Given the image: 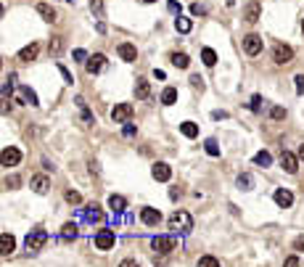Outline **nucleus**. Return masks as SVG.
<instances>
[{"instance_id": "36", "label": "nucleus", "mask_w": 304, "mask_h": 267, "mask_svg": "<svg viewBox=\"0 0 304 267\" xmlns=\"http://www.w3.org/2000/svg\"><path fill=\"white\" fill-rule=\"evenodd\" d=\"M90 3V11L96 13V16H103V0H87Z\"/></svg>"}, {"instance_id": "45", "label": "nucleus", "mask_w": 304, "mask_h": 267, "mask_svg": "<svg viewBox=\"0 0 304 267\" xmlns=\"http://www.w3.org/2000/svg\"><path fill=\"white\" fill-rule=\"evenodd\" d=\"M296 93H299V96H304V74H296Z\"/></svg>"}, {"instance_id": "12", "label": "nucleus", "mask_w": 304, "mask_h": 267, "mask_svg": "<svg viewBox=\"0 0 304 267\" xmlns=\"http://www.w3.org/2000/svg\"><path fill=\"white\" fill-rule=\"evenodd\" d=\"M13 249H16V238L11 233H3L0 235V254L8 257V254H13Z\"/></svg>"}, {"instance_id": "5", "label": "nucleus", "mask_w": 304, "mask_h": 267, "mask_svg": "<svg viewBox=\"0 0 304 267\" xmlns=\"http://www.w3.org/2000/svg\"><path fill=\"white\" fill-rule=\"evenodd\" d=\"M19 162H21V151L16 146H6L3 153H0V164L3 167H16Z\"/></svg>"}, {"instance_id": "18", "label": "nucleus", "mask_w": 304, "mask_h": 267, "mask_svg": "<svg viewBox=\"0 0 304 267\" xmlns=\"http://www.w3.org/2000/svg\"><path fill=\"white\" fill-rule=\"evenodd\" d=\"M82 217L87 219V222H90V225H93V222H101V219H103V212H101V209L96 207V204H90V207H85Z\"/></svg>"}, {"instance_id": "31", "label": "nucleus", "mask_w": 304, "mask_h": 267, "mask_svg": "<svg viewBox=\"0 0 304 267\" xmlns=\"http://www.w3.org/2000/svg\"><path fill=\"white\" fill-rule=\"evenodd\" d=\"M77 106L82 108V122L87 124V127H90V124H96V119H93V114H90V112H87V106H85V101H82V98H77Z\"/></svg>"}, {"instance_id": "22", "label": "nucleus", "mask_w": 304, "mask_h": 267, "mask_svg": "<svg viewBox=\"0 0 304 267\" xmlns=\"http://www.w3.org/2000/svg\"><path fill=\"white\" fill-rule=\"evenodd\" d=\"M175 29H177L180 35H188L191 29H193V21H191V19H185V16H180V13H177V19H175Z\"/></svg>"}, {"instance_id": "32", "label": "nucleus", "mask_w": 304, "mask_h": 267, "mask_svg": "<svg viewBox=\"0 0 304 267\" xmlns=\"http://www.w3.org/2000/svg\"><path fill=\"white\" fill-rule=\"evenodd\" d=\"M254 164H260V167H270V164H272V156H270L267 151H260V153L254 156Z\"/></svg>"}, {"instance_id": "38", "label": "nucleus", "mask_w": 304, "mask_h": 267, "mask_svg": "<svg viewBox=\"0 0 304 267\" xmlns=\"http://www.w3.org/2000/svg\"><path fill=\"white\" fill-rule=\"evenodd\" d=\"M64 198H66L69 204H80V201H82V196H80L77 191H66V193H64Z\"/></svg>"}, {"instance_id": "15", "label": "nucleus", "mask_w": 304, "mask_h": 267, "mask_svg": "<svg viewBox=\"0 0 304 267\" xmlns=\"http://www.w3.org/2000/svg\"><path fill=\"white\" fill-rule=\"evenodd\" d=\"M29 185H32V191H35V193H40V196H42V193H48V188H51V180L45 177V175H35V177H32V183H29Z\"/></svg>"}, {"instance_id": "29", "label": "nucleus", "mask_w": 304, "mask_h": 267, "mask_svg": "<svg viewBox=\"0 0 304 267\" xmlns=\"http://www.w3.org/2000/svg\"><path fill=\"white\" fill-rule=\"evenodd\" d=\"M201 61H204L206 66H215V64H217V53L212 51V48H204V51H201Z\"/></svg>"}, {"instance_id": "53", "label": "nucleus", "mask_w": 304, "mask_h": 267, "mask_svg": "<svg viewBox=\"0 0 304 267\" xmlns=\"http://www.w3.org/2000/svg\"><path fill=\"white\" fill-rule=\"evenodd\" d=\"M225 3H227V6H236V0H225Z\"/></svg>"}, {"instance_id": "35", "label": "nucleus", "mask_w": 304, "mask_h": 267, "mask_svg": "<svg viewBox=\"0 0 304 267\" xmlns=\"http://www.w3.org/2000/svg\"><path fill=\"white\" fill-rule=\"evenodd\" d=\"M48 48H51V53H53V56H58V53H61V48H64V42H61V37H51V45H48Z\"/></svg>"}, {"instance_id": "34", "label": "nucleus", "mask_w": 304, "mask_h": 267, "mask_svg": "<svg viewBox=\"0 0 304 267\" xmlns=\"http://www.w3.org/2000/svg\"><path fill=\"white\" fill-rule=\"evenodd\" d=\"M191 13H193V16H206L209 8H206L204 3H193V6H191Z\"/></svg>"}, {"instance_id": "30", "label": "nucleus", "mask_w": 304, "mask_h": 267, "mask_svg": "<svg viewBox=\"0 0 304 267\" xmlns=\"http://www.w3.org/2000/svg\"><path fill=\"white\" fill-rule=\"evenodd\" d=\"M251 185H254V177L249 175V172H243V175L238 177V188L241 191H251Z\"/></svg>"}, {"instance_id": "21", "label": "nucleus", "mask_w": 304, "mask_h": 267, "mask_svg": "<svg viewBox=\"0 0 304 267\" xmlns=\"http://www.w3.org/2000/svg\"><path fill=\"white\" fill-rule=\"evenodd\" d=\"M37 13H40V16H42V21H56V11L48 6V3H37Z\"/></svg>"}, {"instance_id": "47", "label": "nucleus", "mask_w": 304, "mask_h": 267, "mask_svg": "<svg viewBox=\"0 0 304 267\" xmlns=\"http://www.w3.org/2000/svg\"><path fill=\"white\" fill-rule=\"evenodd\" d=\"M294 249H296V251H304V235H299V238L294 241Z\"/></svg>"}, {"instance_id": "11", "label": "nucleus", "mask_w": 304, "mask_h": 267, "mask_svg": "<svg viewBox=\"0 0 304 267\" xmlns=\"http://www.w3.org/2000/svg\"><path fill=\"white\" fill-rule=\"evenodd\" d=\"M280 167L288 172V175H294V172L299 169V156H294V153L283 151V153H280Z\"/></svg>"}, {"instance_id": "4", "label": "nucleus", "mask_w": 304, "mask_h": 267, "mask_svg": "<svg viewBox=\"0 0 304 267\" xmlns=\"http://www.w3.org/2000/svg\"><path fill=\"white\" fill-rule=\"evenodd\" d=\"M132 114H135L132 103H116V106L111 108V119H114L116 124H125V122H130V119H132Z\"/></svg>"}, {"instance_id": "13", "label": "nucleus", "mask_w": 304, "mask_h": 267, "mask_svg": "<svg viewBox=\"0 0 304 267\" xmlns=\"http://www.w3.org/2000/svg\"><path fill=\"white\" fill-rule=\"evenodd\" d=\"M272 198H275V204H278V207H283V209H288V207L294 204V193H291V191H286V188H278Z\"/></svg>"}, {"instance_id": "6", "label": "nucleus", "mask_w": 304, "mask_h": 267, "mask_svg": "<svg viewBox=\"0 0 304 267\" xmlns=\"http://www.w3.org/2000/svg\"><path fill=\"white\" fill-rule=\"evenodd\" d=\"M114 243H116V235H114V230H98V233H96V246H98L101 251H109V249H114Z\"/></svg>"}, {"instance_id": "19", "label": "nucleus", "mask_w": 304, "mask_h": 267, "mask_svg": "<svg viewBox=\"0 0 304 267\" xmlns=\"http://www.w3.org/2000/svg\"><path fill=\"white\" fill-rule=\"evenodd\" d=\"M119 56H122V61H135V58H138V51H135V45L122 42L119 45Z\"/></svg>"}, {"instance_id": "43", "label": "nucleus", "mask_w": 304, "mask_h": 267, "mask_svg": "<svg viewBox=\"0 0 304 267\" xmlns=\"http://www.w3.org/2000/svg\"><path fill=\"white\" fill-rule=\"evenodd\" d=\"M58 72H61V77H64V82H66V85H72V82H74V80H72V74H69V69H66V66H61V64H58Z\"/></svg>"}, {"instance_id": "49", "label": "nucleus", "mask_w": 304, "mask_h": 267, "mask_svg": "<svg viewBox=\"0 0 304 267\" xmlns=\"http://www.w3.org/2000/svg\"><path fill=\"white\" fill-rule=\"evenodd\" d=\"M286 264H288V267H296V264H299V257H288Z\"/></svg>"}, {"instance_id": "54", "label": "nucleus", "mask_w": 304, "mask_h": 267, "mask_svg": "<svg viewBox=\"0 0 304 267\" xmlns=\"http://www.w3.org/2000/svg\"><path fill=\"white\" fill-rule=\"evenodd\" d=\"M143 3H156V0H143Z\"/></svg>"}, {"instance_id": "25", "label": "nucleus", "mask_w": 304, "mask_h": 267, "mask_svg": "<svg viewBox=\"0 0 304 267\" xmlns=\"http://www.w3.org/2000/svg\"><path fill=\"white\" fill-rule=\"evenodd\" d=\"M19 96L24 98V101H29V106H37L40 101H37V96H35V90L32 87H27V85H21L19 87Z\"/></svg>"}, {"instance_id": "52", "label": "nucleus", "mask_w": 304, "mask_h": 267, "mask_svg": "<svg viewBox=\"0 0 304 267\" xmlns=\"http://www.w3.org/2000/svg\"><path fill=\"white\" fill-rule=\"evenodd\" d=\"M299 159L304 162V146H299Z\"/></svg>"}, {"instance_id": "2", "label": "nucleus", "mask_w": 304, "mask_h": 267, "mask_svg": "<svg viewBox=\"0 0 304 267\" xmlns=\"http://www.w3.org/2000/svg\"><path fill=\"white\" fill-rule=\"evenodd\" d=\"M45 243H48V233H45V230H32V233L27 235V241H24L29 254H37Z\"/></svg>"}, {"instance_id": "1", "label": "nucleus", "mask_w": 304, "mask_h": 267, "mask_svg": "<svg viewBox=\"0 0 304 267\" xmlns=\"http://www.w3.org/2000/svg\"><path fill=\"white\" fill-rule=\"evenodd\" d=\"M167 225H170V230H175V233H191L193 230V217L188 212H175L170 219H167Z\"/></svg>"}, {"instance_id": "48", "label": "nucleus", "mask_w": 304, "mask_h": 267, "mask_svg": "<svg viewBox=\"0 0 304 267\" xmlns=\"http://www.w3.org/2000/svg\"><path fill=\"white\" fill-rule=\"evenodd\" d=\"M212 119H227V112H212Z\"/></svg>"}, {"instance_id": "46", "label": "nucleus", "mask_w": 304, "mask_h": 267, "mask_svg": "<svg viewBox=\"0 0 304 267\" xmlns=\"http://www.w3.org/2000/svg\"><path fill=\"white\" fill-rule=\"evenodd\" d=\"M74 58H77V61H87V53L82 48H77V51H74Z\"/></svg>"}, {"instance_id": "56", "label": "nucleus", "mask_w": 304, "mask_h": 267, "mask_svg": "<svg viewBox=\"0 0 304 267\" xmlns=\"http://www.w3.org/2000/svg\"><path fill=\"white\" fill-rule=\"evenodd\" d=\"M69 3H74V0H69Z\"/></svg>"}, {"instance_id": "9", "label": "nucleus", "mask_w": 304, "mask_h": 267, "mask_svg": "<svg viewBox=\"0 0 304 267\" xmlns=\"http://www.w3.org/2000/svg\"><path fill=\"white\" fill-rule=\"evenodd\" d=\"M243 51H246L249 56H256V53H262V37L260 35H246L243 37Z\"/></svg>"}, {"instance_id": "28", "label": "nucleus", "mask_w": 304, "mask_h": 267, "mask_svg": "<svg viewBox=\"0 0 304 267\" xmlns=\"http://www.w3.org/2000/svg\"><path fill=\"white\" fill-rule=\"evenodd\" d=\"M175 101H177V90H175V87H164V90H161V103H164V106H172Z\"/></svg>"}, {"instance_id": "50", "label": "nucleus", "mask_w": 304, "mask_h": 267, "mask_svg": "<svg viewBox=\"0 0 304 267\" xmlns=\"http://www.w3.org/2000/svg\"><path fill=\"white\" fill-rule=\"evenodd\" d=\"M170 11H172V13H180V3H175V0H170Z\"/></svg>"}, {"instance_id": "24", "label": "nucleus", "mask_w": 304, "mask_h": 267, "mask_svg": "<svg viewBox=\"0 0 304 267\" xmlns=\"http://www.w3.org/2000/svg\"><path fill=\"white\" fill-rule=\"evenodd\" d=\"M170 61H172V66H177V69H188V64H191V58L185 53H172Z\"/></svg>"}, {"instance_id": "39", "label": "nucleus", "mask_w": 304, "mask_h": 267, "mask_svg": "<svg viewBox=\"0 0 304 267\" xmlns=\"http://www.w3.org/2000/svg\"><path fill=\"white\" fill-rule=\"evenodd\" d=\"M199 264H201V267H217L220 262H217L215 257H201V259H199Z\"/></svg>"}, {"instance_id": "44", "label": "nucleus", "mask_w": 304, "mask_h": 267, "mask_svg": "<svg viewBox=\"0 0 304 267\" xmlns=\"http://www.w3.org/2000/svg\"><path fill=\"white\" fill-rule=\"evenodd\" d=\"M191 85H193L196 90H204V80H201L199 74H193V77H191Z\"/></svg>"}, {"instance_id": "23", "label": "nucleus", "mask_w": 304, "mask_h": 267, "mask_svg": "<svg viewBox=\"0 0 304 267\" xmlns=\"http://www.w3.org/2000/svg\"><path fill=\"white\" fill-rule=\"evenodd\" d=\"M151 96V82L148 80H138L135 82V98H148Z\"/></svg>"}, {"instance_id": "10", "label": "nucleus", "mask_w": 304, "mask_h": 267, "mask_svg": "<svg viewBox=\"0 0 304 267\" xmlns=\"http://www.w3.org/2000/svg\"><path fill=\"white\" fill-rule=\"evenodd\" d=\"M151 175H154V180H159V183H167V180L172 177V167L167 164V162H156L154 169H151Z\"/></svg>"}, {"instance_id": "17", "label": "nucleus", "mask_w": 304, "mask_h": 267, "mask_svg": "<svg viewBox=\"0 0 304 267\" xmlns=\"http://www.w3.org/2000/svg\"><path fill=\"white\" fill-rule=\"evenodd\" d=\"M243 16H246V21H249V24L260 21V16H262V6L254 0V3H249V6H246V13H243Z\"/></svg>"}, {"instance_id": "14", "label": "nucleus", "mask_w": 304, "mask_h": 267, "mask_svg": "<svg viewBox=\"0 0 304 267\" xmlns=\"http://www.w3.org/2000/svg\"><path fill=\"white\" fill-rule=\"evenodd\" d=\"M141 219H143L146 225H151V228H154V225H159V222H161V212H159V209H151V207H146V209L141 212Z\"/></svg>"}, {"instance_id": "8", "label": "nucleus", "mask_w": 304, "mask_h": 267, "mask_svg": "<svg viewBox=\"0 0 304 267\" xmlns=\"http://www.w3.org/2000/svg\"><path fill=\"white\" fill-rule=\"evenodd\" d=\"M291 58H294V48H288V45H275V51H272V61L275 64H291Z\"/></svg>"}, {"instance_id": "42", "label": "nucleus", "mask_w": 304, "mask_h": 267, "mask_svg": "<svg viewBox=\"0 0 304 267\" xmlns=\"http://www.w3.org/2000/svg\"><path fill=\"white\" fill-rule=\"evenodd\" d=\"M270 117H272V119H283V117H286V108H283V106H275V108L270 112Z\"/></svg>"}, {"instance_id": "16", "label": "nucleus", "mask_w": 304, "mask_h": 267, "mask_svg": "<svg viewBox=\"0 0 304 267\" xmlns=\"http://www.w3.org/2000/svg\"><path fill=\"white\" fill-rule=\"evenodd\" d=\"M37 53H40V45H37V42H29L27 48L19 51V61H35Z\"/></svg>"}, {"instance_id": "20", "label": "nucleus", "mask_w": 304, "mask_h": 267, "mask_svg": "<svg viewBox=\"0 0 304 267\" xmlns=\"http://www.w3.org/2000/svg\"><path fill=\"white\" fill-rule=\"evenodd\" d=\"M109 207H111L114 212H125V209H127V198L119 196V193H111V196H109Z\"/></svg>"}, {"instance_id": "26", "label": "nucleus", "mask_w": 304, "mask_h": 267, "mask_svg": "<svg viewBox=\"0 0 304 267\" xmlns=\"http://www.w3.org/2000/svg\"><path fill=\"white\" fill-rule=\"evenodd\" d=\"M180 132L185 135V138H196V135H199V124H196V122H182L180 124Z\"/></svg>"}, {"instance_id": "7", "label": "nucleus", "mask_w": 304, "mask_h": 267, "mask_svg": "<svg viewBox=\"0 0 304 267\" xmlns=\"http://www.w3.org/2000/svg\"><path fill=\"white\" fill-rule=\"evenodd\" d=\"M106 56L103 53H96V56H90L87 61H85V69H87V74H101L103 69H106Z\"/></svg>"}, {"instance_id": "40", "label": "nucleus", "mask_w": 304, "mask_h": 267, "mask_svg": "<svg viewBox=\"0 0 304 267\" xmlns=\"http://www.w3.org/2000/svg\"><path fill=\"white\" fill-rule=\"evenodd\" d=\"M135 132H138V130H135V124L125 122V130H122V135H125V138H135Z\"/></svg>"}, {"instance_id": "3", "label": "nucleus", "mask_w": 304, "mask_h": 267, "mask_svg": "<svg viewBox=\"0 0 304 267\" xmlns=\"http://www.w3.org/2000/svg\"><path fill=\"white\" fill-rule=\"evenodd\" d=\"M151 249H154L156 254H172L175 251V235H156V238L151 241Z\"/></svg>"}, {"instance_id": "33", "label": "nucleus", "mask_w": 304, "mask_h": 267, "mask_svg": "<svg viewBox=\"0 0 304 267\" xmlns=\"http://www.w3.org/2000/svg\"><path fill=\"white\" fill-rule=\"evenodd\" d=\"M204 148H206L209 156H220V146H217V140H215V138H209L206 143H204Z\"/></svg>"}, {"instance_id": "51", "label": "nucleus", "mask_w": 304, "mask_h": 267, "mask_svg": "<svg viewBox=\"0 0 304 267\" xmlns=\"http://www.w3.org/2000/svg\"><path fill=\"white\" fill-rule=\"evenodd\" d=\"M170 198H172V201L180 198V191H177V188H172V191H170Z\"/></svg>"}, {"instance_id": "27", "label": "nucleus", "mask_w": 304, "mask_h": 267, "mask_svg": "<svg viewBox=\"0 0 304 267\" xmlns=\"http://www.w3.org/2000/svg\"><path fill=\"white\" fill-rule=\"evenodd\" d=\"M61 238H64V241H74V238H77V225L66 222L64 228H61Z\"/></svg>"}, {"instance_id": "37", "label": "nucleus", "mask_w": 304, "mask_h": 267, "mask_svg": "<svg viewBox=\"0 0 304 267\" xmlns=\"http://www.w3.org/2000/svg\"><path fill=\"white\" fill-rule=\"evenodd\" d=\"M21 185V177L19 175H8L6 177V188H11V191H13V188H19Z\"/></svg>"}, {"instance_id": "41", "label": "nucleus", "mask_w": 304, "mask_h": 267, "mask_svg": "<svg viewBox=\"0 0 304 267\" xmlns=\"http://www.w3.org/2000/svg\"><path fill=\"white\" fill-rule=\"evenodd\" d=\"M262 103H265L262 96H254V98H251V112H262Z\"/></svg>"}, {"instance_id": "55", "label": "nucleus", "mask_w": 304, "mask_h": 267, "mask_svg": "<svg viewBox=\"0 0 304 267\" xmlns=\"http://www.w3.org/2000/svg\"><path fill=\"white\" fill-rule=\"evenodd\" d=\"M301 32H304V19H301Z\"/></svg>"}]
</instances>
